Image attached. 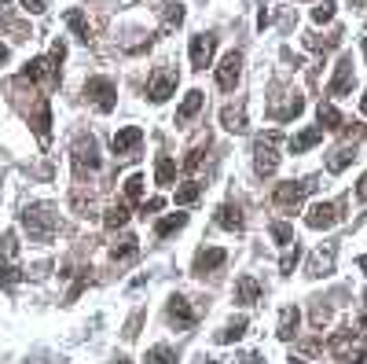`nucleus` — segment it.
<instances>
[{
	"label": "nucleus",
	"instance_id": "44",
	"mask_svg": "<svg viewBox=\"0 0 367 364\" xmlns=\"http://www.w3.org/2000/svg\"><path fill=\"white\" fill-rule=\"evenodd\" d=\"M357 199H360V203H367V173L360 177V184H357Z\"/></svg>",
	"mask_w": 367,
	"mask_h": 364
},
{
	"label": "nucleus",
	"instance_id": "46",
	"mask_svg": "<svg viewBox=\"0 0 367 364\" xmlns=\"http://www.w3.org/2000/svg\"><path fill=\"white\" fill-rule=\"evenodd\" d=\"M4 63H8V45L0 41V67H4Z\"/></svg>",
	"mask_w": 367,
	"mask_h": 364
},
{
	"label": "nucleus",
	"instance_id": "29",
	"mask_svg": "<svg viewBox=\"0 0 367 364\" xmlns=\"http://www.w3.org/2000/svg\"><path fill=\"white\" fill-rule=\"evenodd\" d=\"M67 26H70V30H74L77 37H81V41H88V37H92V30H88V19H85L77 8H70V11H67Z\"/></svg>",
	"mask_w": 367,
	"mask_h": 364
},
{
	"label": "nucleus",
	"instance_id": "49",
	"mask_svg": "<svg viewBox=\"0 0 367 364\" xmlns=\"http://www.w3.org/2000/svg\"><path fill=\"white\" fill-rule=\"evenodd\" d=\"M357 265H360V269H364V272H367V254H364V258H360V262H357Z\"/></svg>",
	"mask_w": 367,
	"mask_h": 364
},
{
	"label": "nucleus",
	"instance_id": "33",
	"mask_svg": "<svg viewBox=\"0 0 367 364\" xmlns=\"http://www.w3.org/2000/svg\"><path fill=\"white\" fill-rule=\"evenodd\" d=\"M162 19H165V30H173V26L184 22V4H180V0H169L165 11H162Z\"/></svg>",
	"mask_w": 367,
	"mask_h": 364
},
{
	"label": "nucleus",
	"instance_id": "2",
	"mask_svg": "<svg viewBox=\"0 0 367 364\" xmlns=\"http://www.w3.org/2000/svg\"><path fill=\"white\" fill-rule=\"evenodd\" d=\"M22 228L30 243H48L59 232V217L48 210V206H26L22 210Z\"/></svg>",
	"mask_w": 367,
	"mask_h": 364
},
{
	"label": "nucleus",
	"instance_id": "35",
	"mask_svg": "<svg viewBox=\"0 0 367 364\" xmlns=\"http://www.w3.org/2000/svg\"><path fill=\"white\" fill-rule=\"evenodd\" d=\"M125 221H129V206H122V203H117V206H111V210H107V217H103V225H107V228H122Z\"/></svg>",
	"mask_w": 367,
	"mask_h": 364
},
{
	"label": "nucleus",
	"instance_id": "37",
	"mask_svg": "<svg viewBox=\"0 0 367 364\" xmlns=\"http://www.w3.org/2000/svg\"><path fill=\"white\" fill-rule=\"evenodd\" d=\"M297 258H301V246H297V239H294V243H291V251H286V254H283V262H279V272H294Z\"/></svg>",
	"mask_w": 367,
	"mask_h": 364
},
{
	"label": "nucleus",
	"instance_id": "51",
	"mask_svg": "<svg viewBox=\"0 0 367 364\" xmlns=\"http://www.w3.org/2000/svg\"><path fill=\"white\" fill-rule=\"evenodd\" d=\"M364 56H367V37H364Z\"/></svg>",
	"mask_w": 367,
	"mask_h": 364
},
{
	"label": "nucleus",
	"instance_id": "28",
	"mask_svg": "<svg viewBox=\"0 0 367 364\" xmlns=\"http://www.w3.org/2000/svg\"><path fill=\"white\" fill-rule=\"evenodd\" d=\"M199 199H202V184H199V180H188L184 188H177V206H191Z\"/></svg>",
	"mask_w": 367,
	"mask_h": 364
},
{
	"label": "nucleus",
	"instance_id": "14",
	"mask_svg": "<svg viewBox=\"0 0 367 364\" xmlns=\"http://www.w3.org/2000/svg\"><path fill=\"white\" fill-rule=\"evenodd\" d=\"M213 48H217V37L195 33V37H191V67H195V70H206L209 63H213Z\"/></svg>",
	"mask_w": 367,
	"mask_h": 364
},
{
	"label": "nucleus",
	"instance_id": "41",
	"mask_svg": "<svg viewBox=\"0 0 367 364\" xmlns=\"http://www.w3.org/2000/svg\"><path fill=\"white\" fill-rule=\"evenodd\" d=\"M327 317H331V309H327L323 302H316V309H312V324H316V328H323Z\"/></svg>",
	"mask_w": 367,
	"mask_h": 364
},
{
	"label": "nucleus",
	"instance_id": "31",
	"mask_svg": "<svg viewBox=\"0 0 367 364\" xmlns=\"http://www.w3.org/2000/svg\"><path fill=\"white\" fill-rule=\"evenodd\" d=\"M268 232H272V239L279 243V246H291V243H294V228L286 225V221H272Z\"/></svg>",
	"mask_w": 367,
	"mask_h": 364
},
{
	"label": "nucleus",
	"instance_id": "15",
	"mask_svg": "<svg viewBox=\"0 0 367 364\" xmlns=\"http://www.w3.org/2000/svg\"><path fill=\"white\" fill-rule=\"evenodd\" d=\"M228 262V251L225 246H209V251H199L195 254V276H206V272H213Z\"/></svg>",
	"mask_w": 367,
	"mask_h": 364
},
{
	"label": "nucleus",
	"instance_id": "11",
	"mask_svg": "<svg viewBox=\"0 0 367 364\" xmlns=\"http://www.w3.org/2000/svg\"><path fill=\"white\" fill-rule=\"evenodd\" d=\"M338 221H342V203H316V206H312V210H309V217H305V225L309 228H334L338 225Z\"/></svg>",
	"mask_w": 367,
	"mask_h": 364
},
{
	"label": "nucleus",
	"instance_id": "19",
	"mask_svg": "<svg viewBox=\"0 0 367 364\" xmlns=\"http://www.w3.org/2000/svg\"><path fill=\"white\" fill-rule=\"evenodd\" d=\"M257 298H261V283L254 276H243L239 283H235V302L239 306H254Z\"/></svg>",
	"mask_w": 367,
	"mask_h": 364
},
{
	"label": "nucleus",
	"instance_id": "22",
	"mask_svg": "<svg viewBox=\"0 0 367 364\" xmlns=\"http://www.w3.org/2000/svg\"><path fill=\"white\" fill-rule=\"evenodd\" d=\"M154 180H158L162 188H169L177 180V162L169 159V155H158V162H154Z\"/></svg>",
	"mask_w": 367,
	"mask_h": 364
},
{
	"label": "nucleus",
	"instance_id": "3",
	"mask_svg": "<svg viewBox=\"0 0 367 364\" xmlns=\"http://www.w3.org/2000/svg\"><path fill=\"white\" fill-rule=\"evenodd\" d=\"M85 96H88V103L99 114H111L117 107V85L111 81V77H88V81H85Z\"/></svg>",
	"mask_w": 367,
	"mask_h": 364
},
{
	"label": "nucleus",
	"instance_id": "8",
	"mask_svg": "<svg viewBox=\"0 0 367 364\" xmlns=\"http://www.w3.org/2000/svg\"><path fill=\"white\" fill-rule=\"evenodd\" d=\"M173 93H177V70L158 67V70L151 74V81H147V96H151V103H165Z\"/></svg>",
	"mask_w": 367,
	"mask_h": 364
},
{
	"label": "nucleus",
	"instance_id": "12",
	"mask_svg": "<svg viewBox=\"0 0 367 364\" xmlns=\"http://www.w3.org/2000/svg\"><path fill=\"white\" fill-rule=\"evenodd\" d=\"M352 81H357V74H352V56H342V59H338V67H334L331 85H327V96H349Z\"/></svg>",
	"mask_w": 367,
	"mask_h": 364
},
{
	"label": "nucleus",
	"instance_id": "7",
	"mask_svg": "<svg viewBox=\"0 0 367 364\" xmlns=\"http://www.w3.org/2000/svg\"><path fill=\"white\" fill-rule=\"evenodd\" d=\"M312 188H316L312 180H286V184H279V188H275L272 203L279 206V210H291V206H297V203L305 199V195H309Z\"/></svg>",
	"mask_w": 367,
	"mask_h": 364
},
{
	"label": "nucleus",
	"instance_id": "26",
	"mask_svg": "<svg viewBox=\"0 0 367 364\" xmlns=\"http://www.w3.org/2000/svg\"><path fill=\"white\" fill-rule=\"evenodd\" d=\"M220 122H225V129H231V133H243L246 129V111L243 107H225L220 111Z\"/></svg>",
	"mask_w": 367,
	"mask_h": 364
},
{
	"label": "nucleus",
	"instance_id": "23",
	"mask_svg": "<svg viewBox=\"0 0 367 364\" xmlns=\"http://www.w3.org/2000/svg\"><path fill=\"white\" fill-rule=\"evenodd\" d=\"M184 225H188V214H169V217H162L158 225H154V236L165 239V236H173V232H180Z\"/></svg>",
	"mask_w": 367,
	"mask_h": 364
},
{
	"label": "nucleus",
	"instance_id": "16",
	"mask_svg": "<svg viewBox=\"0 0 367 364\" xmlns=\"http://www.w3.org/2000/svg\"><path fill=\"white\" fill-rule=\"evenodd\" d=\"M202 103H206V96L199 93V88H191V93H188V96H184V103H180V107H177V125H184V122H191V118H195V114H199V111H202Z\"/></svg>",
	"mask_w": 367,
	"mask_h": 364
},
{
	"label": "nucleus",
	"instance_id": "50",
	"mask_svg": "<svg viewBox=\"0 0 367 364\" xmlns=\"http://www.w3.org/2000/svg\"><path fill=\"white\" fill-rule=\"evenodd\" d=\"M114 364H129V361H125V357H117V361H114Z\"/></svg>",
	"mask_w": 367,
	"mask_h": 364
},
{
	"label": "nucleus",
	"instance_id": "32",
	"mask_svg": "<svg viewBox=\"0 0 367 364\" xmlns=\"http://www.w3.org/2000/svg\"><path fill=\"white\" fill-rule=\"evenodd\" d=\"M143 361H147V364H177V354L169 346H151Z\"/></svg>",
	"mask_w": 367,
	"mask_h": 364
},
{
	"label": "nucleus",
	"instance_id": "45",
	"mask_svg": "<svg viewBox=\"0 0 367 364\" xmlns=\"http://www.w3.org/2000/svg\"><path fill=\"white\" fill-rule=\"evenodd\" d=\"M243 364H265V361H261L257 354H246V357H243Z\"/></svg>",
	"mask_w": 367,
	"mask_h": 364
},
{
	"label": "nucleus",
	"instance_id": "6",
	"mask_svg": "<svg viewBox=\"0 0 367 364\" xmlns=\"http://www.w3.org/2000/svg\"><path fill=\"white\" fill-rule=\"evenodd\" d=\"M74 170H77V177L99 170V148H96V140L85 136V133L74 140Z\"/></svg>",
	"mask_w": 367,
	"mask_h": 364
},
{
	"label": "nucleus",
	"instance_id": "47",
	"mask_svg": "<svg viewBox=\"0 0 367 364\" xmlns=\"http://www.w3.org/2000/svg\"><path fill=\"white\" fill-rule=\"evenodd\" d=\"M291 364H309L305 357H291Z\"/></svg>",
	"mask_w": 367,
	"mask_h": 364
},
{
	"label": "nucleus",
	"instance_id": "52",
	"mask_svg": "<svg viewBox=\"0 0 367 364\" xmlns=\"http://www.w3.org/2000/svg\"><path fill=\"white\" fill-rule=\"evenodd\" d=\"M209 364H217V361H209Z\"/></svg>",
	"mask_w": 367,
	"mask_h": 364
},
{
	"label": "nucleus",
	"instance_id": "39",
	"mask_svg": "<svg viewBox=\"0 0 367 364\" xmlns=\"http://www.w3.org/2000/svg\"><path fill=\"white\" fill-rule=\"evenodd\" d=\"M125 195H129V199H133V203H136L140 195H143V177H140V173H133V177L125 180Z\"/></svg>",
	"mask_w": 367,
	"mask_h": 364
},
{
	"label": "nucleus",
	"instance_id": "27",
	"mask_svg": "<svg viewBox=\"0 0 367 364\" xmlns=\"http://www.w3.org/2000/svg\"><path fill=\"white\" fill-rule=\"evenodd\" d=\"M48 125H51V111H48V103H41V111H37V118H33V133L41 144H48V136H51Z\"/></svg>",
	"mask_w": 367,
	"mask_h": 364
},
{
	"label": "nucleus",
	"instance_id": "34",
	"mask_svg": "<svg viewBox=\"0 0 367 364\" xmlns=\"http://www.w3.org/2000/svg\"><path fill=\"white\" fill-rule=\"evenodd\" d=\"M305 45H309V48H323V52H331V48L342 45V30H334L331 37H305Z\"/></svg>",
	"mask_w": 367,
	"mask_h": 364
},
{
	"label": "nucleus",
	"instance_id": "38",
	"mask_svg": "<svg viewBox=\"0 0 367 364\" xmlns=\"http://www.w3.org/2000/svg\"><path fill=\"white\" fill-rule=\"evenodd\" d=\"M331 19H334V4H331V0H323V4L312 8V22H331Z\"/></svg>",
	"mask_w": 367,
	"mask_h": 364
},
{
	"label": "nucleus",
	"instance_id": "9",
	"mask_svg": "<svg viewBox=\"0 0 367 364\" xmlns=\"http://www.w3.org/2000/svg\"><path fill=\"white\" fill-rule=\"evenodd\" d=\"M140 144H143V129H140V125H125V129H117L114 140H111V148H114L117 159H133V155L140 151Z\"/></svg>",
	"mask_w": 367,
	"mask_h": 364
},
{
	"label": "nucleus",
	"instance_id": "20",
	"mask_svg": "<svg viewBox=\"0 0 367 364\" xmlns=\"http://www.w3.org/2000/svg\"><path fill=\"white\" fill-rule=\"evenodd\" d=\"M217 225L228 228V232H243V210H239V206H231V203H225L217 210Z\"/></svg>",
	"mask_w": 367,
	"mask_h": 364
},
{
	"label": "nucleus",
	"instance_id": "30",
	"mask_svg": "<svg viewBox=\"0 0 367 364\" xmlns=\"http://www.w3.org/2000/svg\"><path fill=\"white\" fill-rule=\"evenodd\" d=\"M352 159H357V155H352V148H338L331 159H327V170H331V173H342Z\"/></svg>",
	"mask_w": 367,
	"mask_h": 364
},
{
	"label": "nucleus",
	"instance_id": "24",
	"mask_svg": "<svg viewBox=\"0 0 367 364\" xmlns=\"http://www.w3.org/2000/svg\"><path fill=\"white\" fill-rule=\"evenodd\" d=\"M246 328H250V324H246V317H239V320H231L225 331H217V342L220 346H228V342H239L243 335H246Z\"/></svg>",
	"mask_w": 367,
	"mask_h": 364
},
{
	"label": "nucleus",
	"instance_id": "25",
	"mask_svg": "<svg viewBox=\"0 0 367 364\" xmlns=\"http://www.w3.org/2000/svg\"><path fill=\"white\" fill-rule=\"evenodd\" d=\"M316 118H320V129H345V118L331 107V103H320Z\"/></svg>",
	"mask_w": 367,
	"mask_h": 364
},
{
	"label": "nucleus",
	"instance_id": "42",
	"mask_svg": "<svg viewBox=\"0 0 367 364\" xmlns=\"http://www.w3.org/2000/svg\"><path fill=\"white\" fill-rule=\"evenodd\" d=\"M162 206H165L162 199H151V203H140V214H143V217H147V214H158V210H162Z\"/></svg>",
	"mask_w": 367,
	"mask_h": 364
},
{
	"label": "nucleus",
	"instance_id": "48",
	"mask_svg": "<svg viewBox=\"0 0 367 364\" xmlns=\"http://www.w3.org/2000/svg\"><path fill=\"white\" fill-rule=\"evenodd\" d=\"M360 111L367 114V93H364V100H360Z\"/></svg>",
	"mask_w": 367,
	"mask_h": 364
},
{
	"label": "nucleus",
	"instance_id": "13",
	"mask_svg": "<svg viewBox=\"0 0 367 364\" xmlns=\"http://www.w3.org/2000/svg\"><path fill=\"white\" fill-rule=\"evenodd\" d=\"M239 77H243V56L239 52H228L217 67V85L225 88V93H231V88L239 85Z\"/></svg>",
	"mask_w": 367,
	"mask_h": 364
},
{
	"label": "nucleus",
	"instance_id": "1",
	"mask_svg": "<svg viewBox=\"0 0 367 364\" xmlns=\"http://www.w3.org/2000/svg\"><path fill=\"white\" fill-rule=\"evenodd\" d=\"M63 56H67V45L56 41L48 56L26 63V67H22V77H26V81H41V85H48V88L59 85V63H63Z\"/></svg>",
	"mask_w": 367,
	"mask_h": 364
},
{
	"label": "nucleus",
	"instance_id": "17",
	"mask_svg": "<svg viewBox=\"0 0 367 364\" xmlns=\"http://www.w3.org/2000/svg\"><path fill=\"white\" fill-rule=\"evenodd\" d=\"M320 140H323V129H320V125H312V129H305V133L291 136V144H286V148H291V155H305L309 148H316Z\"/></svg>",
	"mask_w": 367,
	"mask_h": 364
},
{
	"label": "nucleus",
	"instance_id": "18",
	"mask_svg": "<svg viewBox=\"0 0 367 364\" xmlns=\"http://www.w3.org/2000/svg\"><path fill=\"white\" fill-rule=\"evenodd\" d=\"M297 324H301V313H297V306H286L283 313H279V331H275V335H279L283 342H291L294 335H297Z\"/></svg>",
	"mask_w": 367,
	"mask_h": 364
},
{
	"label": "nucleus",
	"instance_id": "43",
	"mask_svg": "<svg viewBox=\"0 0 367 364\" xmlns=\"http://www.w3.org/2000/svg\"><path fill=\"white\" fill-rule=\"evenodd\" d=\"M22 8L33 11V15H41V11H44V0H22Z\"/></svg>",
	"mask_w": 367,
	"mask_h": 364
},
{
	"label": "nucleus",
	"instance_id": "10",
	"mask_svg": "<svg viewBox=\"0 0 367 364\" xmlns=\"http://www.w3.org/2000/svg\"><path fill=\"white\" fill-rule=\"evenodd\" d=\"M165 317H169V324H177L180 331H188V328H195V324H199V313L191 309V302H188L184 294H173V298H169Z\"/></svg>",
	"mask_w": 367,
	"mask_h": 364
},
{
	"label": "nucleus",
	"instance_id": "21",
	"mask_svg": "<svg viewBox=\"0 0 367 364\" xmlns=\"http://www.w3.org/2000/svg\"><path fill=\"white\" fill-rule=\"evenodd\" d=\"M331 265H334V246H327V254L316 251V254H312V262H309V276L320 280V276H327V272H331Z\"/></svg>",
	"mask_w": 367,
	"mask_h": 364
},
{
	"label": "nucleus",
	"instance_id": "36",
	"mask_svg": "<svg viewBox=\"0 0 367 364\" xmlns=\"http://www.w3.org/2000/svg\"><path fill=\"white\" fill-rule=\"evenodd\" d=\"M136 251H140V246H136V239L129 236V239H122V243L114 246V262H129V258H136Z\"/></svg>",
	"mask_w": 367,
	"mask_h": 364
},
{
	"label": "nucleus",
	"instance_id": "5",
	"mask_svg": "<svg viewBox=\"0 0 367 364\" xmlns=\"http://www.w3.org/2000/svg\"><path fill=\"white\" fill-rule=\"evenodd\" d=\"M4 258H0V287H15V283L22 280V269L15 265V254H19V239H15V232H8L4 236V251H0Z\"/></svg>",
	"mask_w": 367,
	"mask_h": 364
},
{
	"label": "nucleus",
	"instance_id": "40",
	"mask_svg": "<svg viewBox=\"0 0 367 364\" xmlns=\"http://www.w3.org/2000/svg\"><path fill=\"white\" fill-rule=\"evenodd\" d=\"M199 166H202V148H191V151H188V159H184V170L195 173Z\"/></svg>",
	"mask_w": 367,
	"mask_h": 364
},
{
	"label": "nucleus",
	"instance_id": "4",
	"mask_svg": "<svg viewBox=\"0 0 367 364\" xmlns=\"http://www.w3.org/2000/svg\"><path fill=\"white\" fill-rule=\"evenodd\" d=\"M279 133H268V136H261L257 140V148H254V170L257 177H272L275 173V166H279V155H275V144H279Z\"/></svg>",
	"mask_w": 367,
	"mask_h": 364
}]
</instances>
